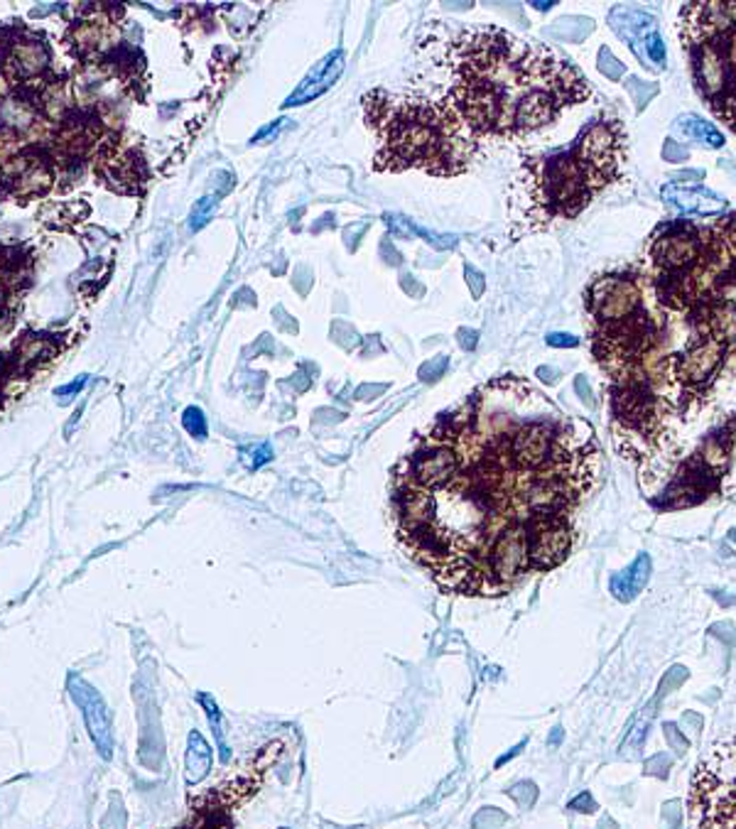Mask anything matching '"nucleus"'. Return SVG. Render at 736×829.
<instances>
[{"label": "nucleus", "mask_w": 736, "mask_h": 829, "mask_svg": "<svg viewBox=\"0 0 736 829\" xmlns=\"http://www.w3.org/2000/svg\"><path fill=\"white\" fill-rule=\"evenodd\" d=\"M533 388L496 381L442 415L395 472L398 538L439 587L464 597H501L533 572L530 533L570 518L595 484L599 452L528 472L510 435Z\"/></svg>", "instance_id": "1"}, {"label": "nucleus", "mask_w": 736, "mask_h": 829, "mask_svg": "<svg viewBox=\"0 0 736 829\" xmlns=\"http://www.w3.org/2000/svg\"><path fill=\"white\" fill-rule=\"evenodd\" d=\"M589 96L587 81L548 47L498 27L472 30L455 45L452 108L467 130L526 136Z\"/></svg>", "instance_id": "2"}, {"label": "nucleus", "mask_w": 736, "mask_h": 829, "mask_svg": "<svg viewBox=\"0 0 736 829\" xmlns=\"http://www.w3.org/2000/svg\"><path fill=\"white\" fill-rule=\"evenodd\" d=\"M366 120L381 138L376 168H421L433 175H459L472 158L462 133L464 123L452 108L429 101H395L383 91L366 96Z\"/></svg>", "instance_id": "3"}, {"label": "nucleus", "mask_w": 736, "mask_h": 829, "mask_svg": "<svg viewBox=\"0 0 736 829\" xmlns=\"http://www.w3.org/2000/svg\"><path fill=\"white\" fill-rule=\"evenodd\" d=\"M613 180L601 175L572 148L526 165L528 217L540 223L572 219Z\"/></svg>", "instance_id": "4"}, {"label": "nucleus", "mask_w": 736, "mask_h": 829, "mask_svg": "<svg viewBox=\"0 0 736 829\" xmlns=\"http://www.w3.org/2000/svg\"><path fill=\"white\" fill-rule=\"evenodd\" d=\"M692 815L700 829H736V734L720 744L692 783Z\"/></svg>", "instance_id": "5"}, {"label": "nucleus", "mask_w": 736, "mask_h": 829, "mask_svg": "<svg viewBox=\"0 0 736 829\" xmlns=\"http://www.w3.org/2000/svg\"><path fill=\"white\" fill-rule=\"evenodd\" d=\"M710 229H700L692 221H668L653 233L646 261L653 273L656 292L682 285L698 270Z\"/></svg>", "instance_id": "6"}, {"label": "nucleus", "mask_w": 736, "mask_h": 829, "mask_svg": "<svg viewBox=\"0 0 736 829\" xmlns=\"http://www.w3.org/2000/svg\"><path fill=\"white\" fill-rule=\"evenodd\" d=\"M734 352L736 346L729 349V346L708 339V336L694 334L680 354L670 356L668 361L660 366V371L668 378V383L675 391H678V405L688 407L690 403L702 401L704 393L717 381L724 361H727Z\"/></svg>", "instance_id": "7"}, {"label": "nucleus", "mask_w": 736, "mask_h": 829, "mask_svg": "<svg viewBox=\"0 0 736 829\" xmlns=\"http://www.w3.org/2000/svg\"><path fill=\"white\" fill-rule=\"evenodd\" d=\"M587 307L597 326L621 324L646 310L641 283L633 275H605L591 283Z\"/></svg>", "instance_id": "8"}, {"label": "nucleus", "mask_w": 736, "mask_h": 829, "mask_svg": "<svg viewBox=\"0 0 736 829\" xmlns=\"http://www.w3.org/2000/svg\"><path fill=\"white\" fill-rule=\"evenodd\" d=\"M623 140H626V133L619 120H599L582 133L575 150L601 175L617 180L623 148H626Z\"/></svg>", "instance_id": "9"}, {"label": "nucleus", "mask_w": 736, "mask_h": 829, "mask_svg": "<svg viewBox=\"0 0 736 829\" xmlns=\"http://www.w3.org/2000/svg\"><path fill=\"white\" fill-rule=\"evenodd\" d=\"M69 698L74 700L79 712L84 714L87 729L94 739L96 751L108 761L114 756V729H111V712L108 704L101 698L96 688H91L87 680H81L79 675H69L67 678Z\"/></svg>", "instance_id": "10"}, {"label": "nucleus", "mask_w": 736, "mask_h": 829, "mask_svg": "<svg viewBox=\"0 0 736 829\" xmlns=\"http://www.w3.org/2000/svg\"><path fill=\"white\" fill-rule=\"evenodd\" d=\"M692 326L698 336L720 342L734 349L736 346V302L732 300H712L692 310Z\"/></svg>", "instance_id": "11"}, {"label": "nucleus", "mask_w": 736, "mask_h": 829, "mask_svg": "<svg viewBox=\"0 0 736 829\" xmlns=\"http://www.w3.org/2000/svg\"><path fill=\"white\" fill-rule=\"evenodd\" d=\"M660 197L668 207L690 214V217H714V214H722L727 209V199L704 187L688 189L678 187V184H668V187H663Z\"/></svg>", "instance_id": "12"}, {"label": "nucleus", "mask_w": 736, "mask_h": 829, "mask_svg": "<svg viewBox=\"0 0 736 829\" xmlns=\"http://www.w3.org/2000/svg\"><path fill=\"white\" fill-rule=\"evenodd\" d=\"M648 579H651V557L639 555L636 560H633L631 567L611 577V594L619 601L629 603L636 599L643 589H646Z\"/></svg>", "instance_id": "13"}, {"label": "nucleus", "mask_w": 736, "mask_h": 829, "mask_svg": "<svg viewBox=\"0 0 736 829\" xmlns=\"http://www.w3.org/2000/svg\"><path fill=\"white\" fill-rule=\"evenodd\" d=\"M209 771H211V746L199 732H192L189 746H187V763H184V778H187L189 785H197L207 778Z\"/></svg>", "instance_id": "14"}, {"label": "nucleus", "mask_w": 736, "mask_h": 829, "mask_svg": "<svg viewBox=\"0 0 736 829\" xmlns=\"http://www.w3.org/2000/svg\"><path fill=\"white\" fill-rule=\"evenodd\" d=\"M672 130H675V133H682V138L700 142V146L710 148V150H717V148L724 146L722 133H720L717 128H714L712 123L702 120L700 116H694V114H685V116H680L678 120H675Z\"/></svg>", "instance_id": "15"}, {"label": "nucleus", "mask_w": 736, "mask_h": 829, "mask_svg": "<svg viewBox=\"0 0 736 829\" xmlns=\"http://www.w3.org/2000/svg\"><path fill=\"white\" fill-rule=\"evenodd\" d=\"M47 49L43 43H20L13 47V71L18 77H33L37 71H43L47 67Z\"/></svg>", "instance_id": "16"}, {"label": "nucleus", "mask_w": 736, "mask_h": 829, "mask_svg": "<svg viewBox=\"0 0 736 829\" xmlns=\"http://www.w3.org/2000/svg\"><path fill=\"white\" fill-rule=\"evenodd\" d=\"M199 700L204 702V710H207V714H209V719H211V724H214V732H217V741H219V746H221L223 761H229L227 736H223V719H221V714H219L217 702H214V700L209 698V694H199Z\"/></svg>", "instance_id": "17"}, {"label": "nucleus", "mask_w": 736, "mask_h": 829, "mask_svg": "<svg viewBox=\"0 0 736 829\" xmlns=\"http://www.w3.org/2000/svg\"><path fill=\"white\" fill-rule=\"evenodd\" d=\"M184 427H187V433L192 437H204V435H207V419H204L199 407H189V411L184 413Z\"/></svg>", "instance_id": "18"}, {"label": "nucleus", "mask_w": 736, "mask_h": 829, "mask_svg": "<svg viewBox=\"0 0 736 829\" xmlns=\"http://www.w3.org/2000/svg\"><path fill=\"white\" fill-rule=\"evenodd\" d=\"M599 69L611 79H619L623 74V65H619V59L613 57L609 49H601L599 53Z\"/></svg>", "instance_id": "19"}, {"label": "nucleus", "mask_w": 736, "mask_h": 829, "mask_svg": "<svg viewBox=\"0 0 736 829\" xmlns=\"http://www.w3.org/2000/svg\"><path fill=\"white\" fill-rule=\"evenodd\" d=\"M714 231L720 233L722 241L727 243L732 251H736V211L732 214V217H727L724 221H720L717 227H714Z\"/></svg>", "instance_id": "20"}, {"label": "nucleus", "mask_w": 736, "mask_h": 829, "mask_svg": "<svg viewBox=\"0 0 736 829\" xmlns=\"http://www.w3.org/2000/svg\"><path fill=\"white\" fill-rule=\"evenodd\" d=\"M646 53H648V57H651L653 61H656L658 67H666V47H663L660 37H658L656 33H651V35L646 37Z\"/></svg>", "instance_id": "21"}, {"label": "nucleus", "mask_w": 736, "mask_h": 829, "mask_svg": "<svg viewBox=\"0 0 736 829\" xmlns=\"http://www.w3.org/2000/svg\"><path fill=\"white\" fill-rule=\"evenodd\" d=\"M670 765H672V761H670V756H666V753H658V756H653V759L646 763V773L648 775H658V778H666L668 775V771H670Z\"/></svg>", "instance_id": "22"}, {"label": "nucleus", "mask_w": 736, "mask_h": 829, "mask_svg": "<svg viewBox=\"0 0 736 829\" xmlns=\"http://www.w3.org/2000/svg\"><path fill=\"white\" fill-rule=\"evenodd\" d=\"M663 732H666L668 741H670V746H672L675 751H678V753H685V751H688V739H685V736L680 734L678 726H675V724H666V726H663Z\"/></svg>", "instance_id": "23"}, {"label": "nucleus", "mask_w": 736, "mask_h": 829, "mask_svg": "<svg viewBox=\"0 0 736 829\" xmlns=\"http://www.w3.org/2000/svg\"><path fill=\"white\" fill-rule=\"evenodd\" d=\"M663 158H666L668 162H682V160L690 158V152H688V148L678 146L675 140H668L666 148H663Z\"/></svg>", "instance_id": "24"}, {"label": "nucleus", "mask_w": 736, "mask_h": 829, "mask_svg": "<svg viewBox=\"0 0 736 829\" xmlns=\"http://www.w3.org/2000/svg\"><path fill=\"white\" fill-rule=\"evenodd\" d=\"M510 795H514L520 805H526V807H528V805H533L538 791H536V787L530 785V783H524V785L514 787V791H510Z\"/></svg>", "instance_id": "25"}, {"label": "nucleus", "mask_w": 736, "mask_h": 829, "mask_svg": "<svg viewBox=\"0 0 736 829\" xmlns=\"http://www.w3.org/2000/svg\"><path fill=\"white\" fill-rule=\"evenodd\" d=\"M214 209V199H202L199 202V207L197 209H194V214H192V227L194 229H199L202 227V223H204V219H207L209 217V211Z\"/></svg>", "instance_id": "26"}, {"label": "nucleus", "mask_w": 736, "mask_h": 829, "mask_svg": "<svg viewBox=\"0 0 736 829\" xmlns=\"http://www.w3.org/2000/svg\"><path fill=\"white\" fill-rule=\"evenodd\" d=\"M548 344L550 346H577L579 339H577V336H572V334H550L548 336Z\"/></svg>", "instance_id": "27"}, {"label": "nucleus", "mask_w": 736, "mask_h": 829, "mask_svg": "<svg viewBox=\"0 0 736 829\" xmlns=\"http://www.w3.org/2000/svg\"><path fill=\"white\" fill-rule=\"evenodd\" d=\"M572 810H587V813H595V810H597V805L591 803V797H589V795H582V797H577L575 803H572Z\"/></svg>", "instance_id": "28"}, {"label": "nucleus", "mask_w": 736, "mask_h": 829, "mask_svg": "<svg viewBox=\"0 0 736 829\" xmlns=\"http://www.w3.org/2000/svg\"><path fill=\"white\" fill-rule=\"evenodd\" d=\"M84 383H87V378H84V376H81V378H79V381H77V383H69V385H65V388H59V391H57V395H69V393H79V391H81V388H84Z\"/></svg>", "instance_id": "29"}, {"label": "nucleus", "mask_w": 736, "mask_h": 829, "mask_svg": "<svg viewBox=\"0 0 736 829\" xmlns=\"http://www.w3.org/2000/svg\"><path fill=\"white\" fill-rule=\"evenodd\" d=\"M704 177V172H700V170H685V172H680V175H675V180H702Z\"/></svg>", "instance_id": "30"}]
</instances>
